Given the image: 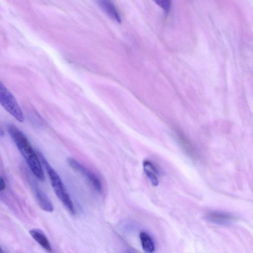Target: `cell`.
<instances>
[{
  "instance_id": "1",
  "label": "cell",
  "mask_w": 253,
  "mask_h": 253,
  "mask_svg": "<svg viewBox=\"0 0 253 253\" xmlns=\"http://www.w3.org/2000/svg\"><path fill=\"white\" fill-rule=\"evenodd\" d=\"M8 131L34 176L39 181H44L45 178L40 158L27 138L14 125L9 126Z\"/></svg>"
},
{
  "instance_id": "2",
  "label": "cell",
  "mask_w": 253,
  "mask_h": 253,
  "mask_svg": "<svg viewBox=\"0 0 253 253\" xmlns=\"http://www.w3.org/2000/svg\"><path fill=\"white\" fill-rule=\"evenodd\" d=\"M37 154L48 174L55 193L68 212L72 215H75V209L73 203L60 176L42 154L39 152H37Z\"/></svg>"
},
{
  "instance_id": "3",
  "label": "cell",
  "mask_w": 253,
  "mask_h": 253,
  "mask_svg": "<svg viewBox=\"0 0 253 253\" xmlns=\"http://www.w3.org/2000/svg\"><path fill=\"white\" fill-rule=\"evenodd\" d=\"M0 102L19 122L24 121L23 112L15 98L2 82L0 83Z\"/></svg>"
},
{
  "instance_id": "4",
  "label": "cell",
  "mask_w": 253,
  "mask_h": 253,
  "mask_svg": "<svg viewBox=\"0 0 253 253\" xmlns=\"http://www.w3.org/2000/svg\"><path fill=\"white\" fill-rule=\"evenodd\" d=\"M67 163L71 168L87 179L97 192H102L101 182L94 173L73 158H68Z\"/></svg>"
},
{
  "instance_id": "5",
  "label": "cell",
  "mask_w": 253,
  "mask_h": 253,
  "mask_svg": "<svg viewBox=\"0 0 253 253\" xmlns=\"http://www.w3.org/2000/svg\"><path fill=\"white\" fill-rule=\"evenodd\" d=\"M32 186L35 197L39 207L43 211L53 212L54 206L47 194L36 184H34Z\"/></svg>"
},
{
  "instance_id": "6",
  "label": "cell",
  "mask_w": 253,
  "mask_h": 253,
  "mask_svg": "<svg viewBox=\"0 0 253 253\" xmlns=\"http://www.w3.org/2000/svg\"><path fill=\"white\" fill-rule=\"evenodd\" d=\"M99 7L113 21L121 24V16L112 0H96Z\"/></svg>"
},
{
  "instance_id": "7",
  "label": "cell",
  "mask_w": 253,
  "mask_h": 253,
  "mask_svg": "<svg viewBox=\"0 0 253 253\" xmlns=\"http://www.w3.org/2000/svg\"><path fill=\"white\" fill-rule=\"evenodd\" d=\"M175 134L178 142L187 154L191 158H195L196 157L195 150L188 138L180 131H176Z\"/></svg>"
},
{
  "instance_id": "8",
  "label": "cell",
  "mask_w": 253,
  "mask_h": 253,
  "mask_svg": "<svg viewBox=\"0 0 253 253\" xmlns=\"http://www.w3.org/2000/svg\"><path fill=\"white\" fill-rule=\"evenodd\" d=\"M208 221L216 224H226L233 221L235 218L229 214L214 212L209 213L206 217Z\"/></svg>"
},
{
  "instance_id": "9",
  "label": "cell",
  "mask_w": 253,
  "mask_h": 253,
  "mask_svg": "<svg viewBox=\"0 0 253 253\" xmlns=\"http://www.w3.org/2000/svg\"><path fill=\"white\" fill-rule=\"evenodd\" d=\"M143 168L146 176L152 185L157 187L159 185L158 172L154 164L149 160H145Z\"/></svg>"
},
{
  "instance_id": "10",
  "label": "cell",
  "mask_w": 253,
  "mask_h": 253,
  "mask_svg": "<svg viewBox=\"0 0 253 253\" xmlns=\"http://www.w3.org/2000/svg\"><path fill=\"white\" fill-rule=\"evenodd\" d=\"M30 233L32 237L43 248L48 252H53L51 244L45 234L39 229H32L30 231Z\"/></svg>"
},
{
  "instance_id": "11",
  "label": "cell",
  "mask_w": 253,
  "mask_h": 253,
  "mask_svg": "<svg viewBox=\"0 0 253 253\" xmlns=\"http://www.w3.org/2000/svg\"><path fill=\"white\" fill-rule=\"evenodd\" d=\"M140 238L142 248L147 253H153L155 251V244L151 236L146 232H141Z\"/></svg>"
},
{
  "instance_id": "12",
  "label": "cell",
  "mask_w": 253,
  "mask_h": 253,
  "mask_svg": "<svg viewBox=\"0 0 253 253\" xmlns=\"http://www.w3.org/2000/svg\"><path fill=\"white\" fill-rule=\"evenodd\" d=\"M154 2L161 8L166 14H168L171 10L172 0H153Z\"/></svg>"
},
{
  "instance_id": "13",
  "label": "cell",
  "mask_w": 253,
  "mask_h": 253,
  "mask_svg": "<svg viewBox=\"0 0 253 253\" xmlns=\"http://www.w3.org/2000/svg\"><path fill=\"white\" fill-rule=\"evenodd\" d=\"M6 189V182L2 177H1V179H0V190L1 192L4 191Z\"/></svg>"
}]
</instances>
